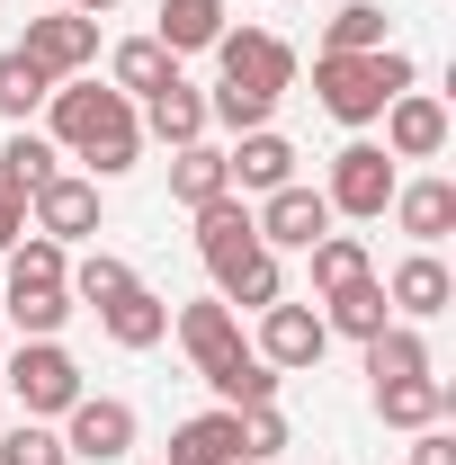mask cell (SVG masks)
<instances>
[{"mask_svg":"<svg viewBox=\"0 0 456 465\" xmlns=\"http://www.w3.org/2000/svg\"><path fill=\"white\" fill-rule=\"evenodd\" d=\"M55 143H72L99 179L134 171L144 153V125L125 108V90H99V81H55Z\"/></svg>","mask_w":456,"mask_h":465,"instance_id":"obj_1","label":"cell"},{"mask_svg":"<svg viewBox=\"0 0 456 465\" xmlns=\"http://www.w3.org/2000/svg\"><path fill=\"white\" fill-rule=\"evenodd\" d=\"M421 72H411V54H394V45H376V54H313V90H322V108L341 116V125H376L385 116V99H402Z\"/></svg>","mask_w":456,"mask_h":465,"instance_id":"obj_2","label":"cell"},{"mask_svg":"<svg viewBox=\"0 0 456 465\" xmlns=\"http://www.w3.org/2000/svg\"><path fill=\"white\" fill-rule=\"evenodd\" d=\"M0 385L18 394L27 420H55V411L81 403V367H72V349H63V341H27L18 358H0Z\"/></svg>","mask_w":456,"mask_h":465,"instance_id":"obj_3","label":"cell"},{"mask_svg":"<svg viewBox=\"0 0 456 465\" xmlns=\"http://www.w3.org/2000/svg\"><path fill=\"white\" fill-rule=\"evenodd\" d=\"M206 54L224 63V90H251V99H286V81H295V54L269 27H224Z\"/></svg>","mask_w":456,"mask_h":465,"instance_id":"obj_4","label":"cell"},{"mask_svg":"<svg viewBox=\"0 0 456 465\" xmlns=\"http://www.w3.org/2000/svg\"><path fill=\"white\" fill-rule=\"evenodd\" d=\"M322 197H332V215H358V224L385 215V206H394V153H385V143H341Z\"/></svg>","mask_w":456,"mask_h":465,"instance_id":"obj_5","label":"cell"},{"mask_svg":"<svg viewBox=\"0 0 456 465\" xmlns=\"http://www.w3.org/2000/svg\"><path fill=\"white\" fill-rule=\"evenodd\" d=\"M251 224H260L269 251H313V242L332 232V197L304 188V179H286V188H269V197L251 206Z\"/></svg>","mask_w":456,"mask_h":465,"instance_id":"obj_6","label":"cell"},{"mask_svg":"<svg viewBox=\"0 0 456 465\" xmlns=\"http://www.w3.org/2000/svg\"><path fill=\"white\" fill-rule=\"evenodd\" d=\"M18 54L36 63L45 81H72L81 63L99 54V18H81V9H45V18H27V36H18Z\"/></svg>","mask_w":456,"mask_h":465,"instance_id":"obj_7","label":"cell"},{"mask_svg":"<svg viewBox=\"0 0 456 465\" xmlns=\"http://www.w3.org/2000/svg\"><path fill=\"white\" fill-rule=\"evenodd\" d=\"M63 420H72V430H63V457H90V465L134 457V403H116V394H81Z\"/></svg>","mask_w":456,"mask_h":465,"instance_id":"obj_8","label":"cell"},{"mask_svg":"<svg viewBox=\"0 0 456 465\" xmlns=\"http://www.w3.org/2000/svg\"><path fill=\"white\" fill-rule=\"evenodd\" d=\"M322 349H332V331H322V313H313V304H269V313H260V358H269L278 376L322 367Z\"/></svg>","mask_w":456,"mask_h":465,"instance_id":"obj_9","label":"cell"},{"mask_svg":"<svg viewBox=\"0 0 456 465\" xmlns=\"http://www.w3.org/2000/svg\"><path fill=\"white\" fill-rule=\"evenodd\" d=\"M385 153H394V162H439V153H448V108H439L430 90L385 99Z\"/></svg>","mask_w":456,"mask_h":465,"instance_id":"obj_10","label":"cell"},{"mask_svg":"<svg viewBox=\"0 0 456 465\" xmlns=\"http://www.w3.org/2000/svg\"><path fill=\"white\" fill-rule=\"evenodd\" d=\"M251 251H269L260 242V224H251V206H242V188H224L215 206H197V260L224 278L233 260H251Z\"/></svg>","mask_w":456,"mask_h":465,"instance_id":"obj_11","label":"cell"},{"mask_svg":"<svg viewBox=\"0 0 456 465\" xmlns=\"http://www.w3.org/2000/svg\"><path fill=\"white\" fill-rule=\"evenodd\" d=\"M27 206H36V232L72 251L81 232H99V179H72V171H55L45 188H36V197H27Z\"/></svg>","mask_w":456,"mask_h":465,"instance_id":"obj_12","label":"cell"},{"mask_svg":"<svg viewBox=\"0 0 456 465\" xmlns=\"http://www.w3.org/2000/svg\"><path fill=\"white\" fill-rule=\"evenodd\" d=\"M171 331H179V349L197 358V376H206V367H224L233 349H242V313H233L224 295H206V304H179Z\"/></svg>","mask_w":456,"mask_h":465,"instance_id":"obj_13","label":"cell"},{"mask_svg":"<svg viewBox=\"0 0 456 465\" xmlns=\"http://www.w3.org/2000/svg\"><path fill=\"white\" fill-rule=\"evenodd\" d=\"M99 322H108V341H116V349H162V341H171V304L144 287V278L116 295V304H99Z\"/></svg>","mask_w":456,"mask_h":465,"instance_id":"obj_14","label":"cell"},{"mask_svg":"<svg viewBox=\"0 0 456 465\" xmlns=\"http://www.w3.org/2000/svg\"><path fill=\"white\" fill-rule=\"evenodd\" d=\"M385 304H402L411 322H430V313H448L456 304V278L439 269V251H411L394 278H385Z\"/></svg>","mask_w":456,"mask_h":465,"instance_id":"obj_15","label":"cell"},{"mask_svg":"<svg viewBox=\"0 0 456 465\" xmlns=\"http://www.w3.org/2000/svg\"><path fill=\"white\" fill-rule=\"evenodd\" d=\"M394 224L430 251V242H448L456 224V179H411V188H394Z\"/></svg>","mask_w":456,"mask_h":465,"instance_id":"obj_16","label":"cell"},{"mask_svg":"<svg viewBox=\"0 0 456 465\" xmlns=\"http://www.w3.org/2000/svg\"><path fill=\"white\" fill-rule=\"evenodd\" d=\"M242 457V411H197L171 430V465H233Z\"/></svg>","mask_w":456,"mask_h":465,"instance_id":"obj_17","label":"cell"},{"mask_svg":"<svg viewBox=\"0 0 456 465\" xmlns=\"http://www.w3.org/2000/svg\"><path fill=\"white\" fill-rule=\"evenodd\" d=\"M206 385H215V403H224V411H260V403H278V367H269L260 349H233L224 367H206Z\"/></svg>","mask_w":456,"mask_h":465,"instance_id":"obj_18","label":"cell"},{"mask_svg":"<svg viewBox=\"0 0 456 465\" xmlns=\"http://www.w3.org/2000/svg\"><path fill=\"white\" fill-rule=\"evenodd\" d=\"M144 125L179 153V143H206V125H215V116H206V90L171 81V90H153V99H144Z\"/></svg>","mask_w":456,"mask_h":465,"instance_id":"obj_19","label":"cell"},{"mask_svg":"<svg viewBox=\"0 0 456 465\" xmlns=\"http://www.w3.org/2000/svg\"><path fill=\"white\" fill-rule=\"evenodd\" d=\"M224 171H233V188H260V197H269V188L295 179V143L260 125V134H242V153H224Z\"/></svg>","mask_w":456,"mask_h":465,"instance_id":"obj_20","label":"cell"},{"mask_svg":"<svg viewBox=\"0 0 456 465\" xmlns=\"http://www.w3.org/2000/svg\"><path fill=\"white\" fill-rule=\"evenodd\" d=\"M448 403H456L448 376H394V385H376V411H385L394 430H430Z\"/></svg>","mask_w":456,"mask_h":465,"instance_id":"obj_21","label":"cell"},{"mask_svg":"<svg viewBox=\"0 0 456 465\" xmlns=\"http://www.w3.org/2000/svg\"><path fill=\"white\" fill-rule=\"evenodd\" d=\"M215 36H224V0H162V27H153L162 54H206Z\"/></svg>","mask_w":456,"mask_h":465,"instance_id":"obj_22","label":"cell"},{"mask_svg":"<svg viewBox=\"0 0 456 465\" xmlns=\"http://www.w3.org/2000/svg\"><path fill=\"white\" fill-rule=\"evenodd\" d=\"M224 188H233V171H224V153H215V143H179V153H171V197L188 206V215H197V206H215Z\"/></svg>","mask_w":456,"mask_h":465,"instance_id":"obj_23","label":"cell"},{"mask_svg":"<svg viewBox=\"0 0 456 465\" xmlns=\"http://www.w3.org/2000/svg\"><path fill=\"white\" fill-rule=\"evenodd\" d=\"M385 278H358V287H341V295H322V331H349V341H376L385 331Z\"/></svg>","mask_w":456,"mask_h":465,"instance_id":"obj_24","label":"cell"},{"mask_svg":"<svg viewBox=\"0 0 456 465\" xmlns=\"http://www.w3.org/2000/svg\"><path fill=\"white\" fill-rule=\"evenodd\" d=\"M304 260H313V287H322V295H341V287H358V278H376V260H367V242H358V232H322Z\"/></svg>","mask_w":456,"mask_h":465,"instance_id":"obj_25","label":"cell"},{"mask_svg":"<svg viewBox=\"0 0 456 465\" xmlns=\"http://www.w3.org/2000/svg\"><path fill=\"white\" fill-rule=\"evenodd\" d=\"M0 260H9V295H27V287H63V269H72V260H63V242H45V232H18ZM63 295H72V287H63Z\"/></svg>","mask_w":456,"mask_h":465,"instance_id":"obj_26","label":"cell"},{"mask_svg":"<svg viewBox=\"0 0 456 465\" xmlns=\"http://www.w3.org/2000/svg\"><path fill=\"white\" fill-rule=\"evenodd\" d=\"M108 72H116V90H134V99H153V90H171V81H179V54H162L153 36H125Z\"/></svg>","mask_w":456,"mask_h":465,"instance_id":"obj_27","label":"cell"},{"mask_svg":"<svg viewBox=\"0 0 456 465\" xmlns=\"http://www.w3.org/2000/svg\"><path fill=\"white\" fill-rule=\"evenodd\" d=\"M215 287H224L233 313H269V304H278V251H251V260H233Z\"/></svg>","mask_w":456,"mask_h":465,"instance_id":"obj_28","label":"cell"},{"mask_svg":"<svg viewBox=\"0 0 456 465\" xmlns=\"http://www.w3.org/2000/svg\"><path fill=\"white\" fill-rule=\"evenodd\" d=\"M367 376H376V385H394V376H430V341L385 322V331L367 341Z\"/></svg>","mask_w":456,"mask_h":465,"instance_id":"obj_29","label":"cell"},{"mask_svg":"<svg viewBox=\"0 0 456 465\" xmlns=\"http://www.w3.org/2000/svg\"><path fill=\"white\" fill-rule=\"evenodd\" d=\"M55 143H45V134H27V125H18V134H9V153H0V179H9V188H18V197H36V188H45V179H55Z\"/></svg>","mask_w":456,"mask_h":465,"instance_id":"obj_30","label":"cell"},{"mask_svg":"<svg viewBox=\"0 0 456 465\" xmlns=\"http://www.w3.org/2000/svg\"><path fill=\"white\" fill-rule=\"evenodd\" d=\"M376 45H385V9L376 0H349L341 18L322 27V54H376Z\"/></svg>","mask_w":456,"mask_h":465,"instance_id":"obj_31","label":"cell"},{"mask_svg":"<svg viewBox=\"0 0 456 465\" xmlns=\"http://www.w3.org/2000/svg\"><path fill=\"white\" fill-rule=\"evenodd\" d=\"M45 99H55V81L18 54V45H9V54H0V116H36Z\"/></svg>","mask_w":456,"mask_h":465,"instance_id":"obj_32","label":"cell"},{"mask_svg":"<svg viewBox=\"0 0 456 465\" xmlns=\"http://www.w3.org/2000/svg\"><path fill=\"white\" fill-rule=\"evenodd\" d=\"M9 322H18L27 341H55L63 322H72V295L63 287H27V295H9Z\"/></svg>","mask_w":456,"mask_h":465,"instance_id":"obj_33","label":"cell"},{"mask_svg":"<svg viewBox=\"0 0 456 465\" xmlns=\"http://www.w3.org/2000/svg\"><path fill=\"white\" fill-rule=\"evenodd\" d=\"M63 287L81 295V304H116V295L134 287V269H125V260H108V251H90L81 269H63Z\"/></svg>","mask_w":456,"mask_h":465,"instance_id":"obj_34","label":"cell"},{"mask_svg":"<svg viewBox=\"0 0 456 465\" xmlns=\"http://www.w3.org/2000/svg\"><path fill=\"white\" fill-rule=\"evenodd\" d=\"M0 465H72V457L45 420H18V430H0Z\"/></svg>","mask_w":456,"mask_h":465,"instance_id":"obj_35","label":"cell"},{"mask_svg":"<svg viewBox=\"0 0 456 465\" xmlns=\"http://www.w3.org/2000/svg\"><path fill=\"white\" fill-rule=\"evenodd\" d=\"M278 448H286V411H278V403L242 411V457H251V465H269Z\"/></svg>","mask_w":456,"mask_h":465,"instance_id":"obj_36","label":"cell"},{"mask_svg":"<svg viewBox=\"0 0 456 465\" xmlns=\"http://www.w3.org/2000/svg\"><path fill=\"white\" fill-rule=\"evenodd\" d=\"M411 465H456V439H448V430H439V420H430V430L411 439Z\"/></svg>","mask_w":456,"mask_h":465,"instance_id":"obj_37","label":"cell"},{"mask_svg":"<svg viewBox=\"0 0 456 465\" xmlns=\"http://www.w3.org/2000/svg\"><path fill=\"white\" fill-rule=\"evenodd\" d=\"M18 232H27V197H18V188H9V179H0V251H9V242H18Z\"/></svg>","mask_w":456,"mask_h":465,"instance_id":"obj_38","label":"cell"},{"mask_svg":"<svg viewBox=\"0 0 456 465\" xmlns=\"http://www.w3.org/2000/svg\"><path fill=\"white\" fill-rule=\"evenodd\" d=\"M72 9H81V18H99V9H116V0H72Z\"/></svg>","mask_w":456,"mask_h":465,"instance_id":"obj_39","label":"cell"},{"mask_svg":"<svg viewBox=\"0 0 456 465\" xmlns=\"http://www.w3.org/2000/svg\"><path fill=\"white\" fill-rule=\"evenodd\" d=\"M45 9H72V0H45Z\"/></svg>","mask_w":456,"mask_h":465,"instance_id":"obj_40","label":"cell"},{"mask_svg":"<svg viewBox=\"0 0 456 465\" xmlns=\"http://www.w3.org/2000/svg\"><path fill=\"white\" fill-rule=\"evenodd\" d=\"M233 465H251V457H233Z\"/></svg>","mask_w":456,"mask_h":465,"instance_id":"obj_41","label":"cell"}]
</instances>
